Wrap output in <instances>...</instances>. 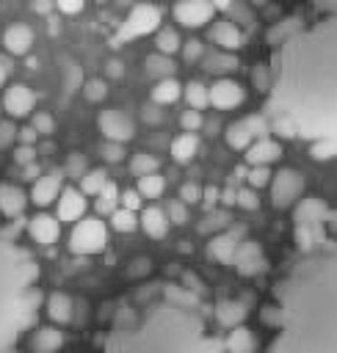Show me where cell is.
<instances>
[{
    "mask_svg": "<svg viewBox=\"0 0 337 353\" xmlns=\"http://www.w3.org/2000/svg\"><path fill=\"white\" fill-rule=\"evenodd\" d=\"M8 72H11V63H8V58H0V85L6 83V77H8Z\"/></svg>",
    "mask_w": 337,
    "mask_h": 353,
    "instance_id": "obj_61",
    "label": "cell"
},
{
    "mask_svg": "<svg viewBox=\"0 0 337 353\" xmlns=\"http://www.w3.org/2000/svg\"><path fill=\"white\" fill-rule=\"evenodd\" d=\"M215 317H218L221 325L238 328V325L243 323V317H246V306H243V301H221Z\"/></svg>",
    "mask_w": 337,
    "mask_h": 353,
    "instance_id": "obj_23",
    "label": "cell"
},
{
    "mask_svg": "<svg viewBox=\"0 0 337 353\" xmlns=\"http://www.w3.org/2000/svg\"><path fill=\"white\" fill-rule=\"evenodd\" d=\"M210 39L213 44L221 50V52H232V50H240L243 47V33L238 25H232L229 19H218L213 28H210Z\"/></svg>",
    "mask_w": 337,
    "mask_h": 353,
    "instance_id": "obj_9",
    "label": "cell"
},
{
    "mask_svg": "<svg viewBox=\"0 0 337 353\" xmlns=\"http://www.w3.org/2000/svg\"><path fill=\"white\" fill-rule=\"evenodd\" d=\"M243 99H246L243 85L235 83V80H229V77H218V80L207 88V102L215 105L218 110H232V108H238Z\"/></svg>",
    "mask_w": 337,
    "mask_h": 353,
    "instance_id": "obj_4",
    "label": "cell"
},
{
    "mask_svg": "<svg viewBox=\"0 0 337 353\" xmlns=\"http://www.w3.org/2000/svg\"><path fill=\"white\" fill-rule=\"evenodd\" d=\"M55 201H58V218H55V221H66V223H72V221H80L83 212H86V199H83V193L75 190V188L61 190Z\"/></svg>",
    "mask_w": 337,
    "mask_h": 353,
    "instance_id": "obj_10",
    "label": "cell"
},
{
    "mask_svg": "<svg viewBox=\"0 0 337 353\" xmlns=\"http://www.w3.org/2000/svg\"><path fill=\"white\" fill-rule=\"evenodd\" d=\"M182 94V85L177 77H166V80H157V85L152 88V102L155 105H171L177 102Z\"/></svg>",
    "mask_w": 337,
    "mask_h": 353,
    "instance_id": "obj_22",
    "label": "cell"
},
{
    "mask_svg": "<svg viewBox=\"0 0 337 353\" xmlns=\"http://www.w3.org/2000/svg\"><path fill=\"white\" fill-rule=\"evenodd\" d=\"M30 127L36 130V135H39V132H41V135H50V132L55 130V121H52V116H47V113H36Z\"/></svg>",
    "mask_w": 337,
    "mask_h": 353,
    "instance_id": "obj_46",
    "label": "cell"
},
{
    "mask_svg": "<svg viewBox=\"0 0 337 353\" xmlns=\"http://www.w3.org/2000/svg\"><path fill=\"white\" fill-rule=\"evenodd\" d=\"M235 204H240L243 210H257L260 199H257V193L251 188H240V190H235Z\"/></svg>",
    "mask_w": 337,
    "mask_h": 353,
    "instance_id": "obj_42",
    "label": "cell"
},
{
    "mask_svg": "<svg viewBox=\"0 0 337 353\" xmlns=\"http://www.w3.org/2000/svg\"><path fill=\"white\" fill-rule=\"evenodd\" d=\"M146 72L152 74V77H160V80H166V77H171L174 74V61L171 58H166V55H160V52H152V55H146Z\"/></svg>",
    "mask_w": 337,
    "mask_h": 353,
    "instance_id": "obj_28",
    "label": "cell"
},
{
    "mask_svg": "<svg viewBox=\"0 0 337 353\" xmlns=\"http://www.w3.org/2000/svg\"><path fill=\"white\" fill-rule=\"evenodd\" d=\"M232 223V218H229V212L227 210H221V212H215V210H210L207 212V218L199 223V232H221V229H227Z\"/></svg>",
    "mask_w": 337,
    "mask_h": 353,
    "instance_id": "obj_33",
    "label": "cell"
},
{
    "mask_svg": "<svg viewBox=\"0 0 337 353\" xmlns=\"http://www.w3.org/2000/svg\"><path fill=\"white\" fill-rule=\"evenodd\" d=\"M22 210H25V193L14 185H0V212L19 218Z\"/></svg>",
    "mask_w": 337,
    "mask_h": 353,
    "instance_id": "obj_19",
    "label": "cell"
},
{
    "mask_svg": "<svg viewBox=\"0 0 337 353\" xmlns=\"http://www.w3.org/2000/svg\"><path fill=\"white\" fill-rule=\"evenodd\" d=\"M58 193H61V171H50V174H41L33 182L30 199H33V204L47 207V204H52L58 199Z\"/></svg>",
    "mask_w": 337,
    "mask_h": 353,
    "instance_id": "obj_11",
    "label": "cell"
},
{
    "mask_svg": "<svg viewBox=\"0 0 337 353\" xmlns=\"http://www.w3.org/2000/svg\"><path fill=\"white\" fill-rule=\"evenodd\" d=\"M55 6H58V11H64V14H77V11H83V3H80V0H58Z\"/></svg>",
    "mask_w": 337,
    "mask_h": 353,
    "instance_id": "obj_54",
    "label": "cell"
},
{
    "mask_svg": "<svg viewBox=\"0 0 337 353\" xmlns=\"http://www.w3.org/2000/svg\"><path fill=\"white\" fill-rule=\"evenodd\" d=\"M86 171H88V168H86L83 154H80V152H72V154H69V160H66V174H69V176H75V179H80Z\"/></svg>",
    "mask_w": 337,
    "mask_h": 353,
    "instance_id": "obj_43",
    "label": "cell"
},
{
    "mask_svg": "<svg viewBox=\"0 0 337 353\" xmlns=\"http://www.w3.org/2000/svg\"><path fill=\"white\" fill-rule=\"evenodd\" d=\"M171 11H174V19L185 28H199L213 19V3L207 0H185V3H177Z\"/></svg>",
    "mask_w": 337,
    "mask_h": 353,
    "instance_id": "obj_6",
    "label": "cell"
},
{
    "mask_svg": "<svg viewBox=\"0 0 337 353\" xmlns=\"http://www.w3.org/2000/svg\"><path fill=\"white\" fill-rule=\"evenodd\" d=\"M105 182H108L105 171H102V168H91V171H86V174L80 176V193H83V196H97Z\"/></svg>",
    "mask_w": 337,
    "mask_h": 353,
    "instance_id": "obj_31",
    "label": "cell"
},
{
    "mask_svg": "<svg viewBox=\"0 0 337 353\" xmlns=\"http://www.w3.org/2000/svg\"><path fill=\"white\" fill-rule=\"evenodd\" d=\"M47 314L52 323H69L72 320V298L66 292H52L47 298Z\"/></svg>",
    "mask_w": 337,
    "mask_h": 353,
    "instance_id": "obj_21",
    "label": "cell"
},
{
    "mask_svg": "<svg viewBox=\"0 0 337 353\" xmlns=\"http://www.w3.org/2000/svg\"><path fill=\"white\" fill-rule=\"evenodd\" d=\"M17 141H19V146H33V143H36V130H33L30 124L19 127V130H17Z\"/></svg>",
    "mask_w": 337,
    "mask_h": 353,
    "instance_id": "obj_52",
    "label": "cell"
},
{
    "mask_svg": "<svg viewBox=\"0 0 337 353\" xmlns=\"http://www.w3.org/2000/svg\"><path fill=\"white\" fill-rule=\"evenodd\" d=\"M166 190V176L160 174V171H155V174H146V176H138V196L141 199H157L160 193Z\"/></svg>",
    "mask_w": 337,
    "mask_h": 353,
    "instance_id": "obj_25",
    "label": "cell"
},
{
    "mask_svg": "<svg viewBox=\"0 0 337 353\" xmlns=\"http://www.w3.org/2000/svg\"><path fill=\"white\" fill-rule=\"evenodd\" d=\"M61 345H64V331H58L55 325H41L30 336L33 353H55L61 350Z\"/></svg>",
    "mask_w": 337,
    "mask_h": 353,
    "instance_id": "obj_16",
    "label": "cell"
},
{
    "mask_svg": "<svg viewBox=\"0 0 337 353\" xmlns=\"http://www.w3.org/2000/svg\"><path fill=\"white\" fill-rule=\"evenodd\" d=\"M41 176V168L36 165V163H30V165H25V171H22V179H28V182H36Z\"/></svg>",
    "mask_w": 337,
    "mask_h": 353,
    "instance_id": "obj_58",
    "label": "cell"
},
{
    "mask_svg": "<svg viewBox=\"0 0 337 353\" xmlns=\"http://www.w3.org/2000/svg\"><path fill=\"white\" fill-rule=\"evenodd\" d=\"M271 179H273L271 199H273V207H279V210L296 204V199L304 193V174L296 171V168H282Z\"/></svg>",
    "mask_w": 337,
    "mask_h": 353,
    "instance_id": "obj_3",
    "label": "cell"
},
{
    "mask_svg": "<svg viewBox=\"0 0 337 353\" xmlns=\"http://www.w3.org/2000/svg\"><path fill=\"white\" fill-rule=\"evenodd\" d=\"M110 226H113L116 232H133V229L138 226V218H135V212L116 207V210L110 212Z\"/></svg>",
    "mask_w": 337,
    "mask_h": 353,
    "instance_id": "obj_34",
    "label": "cell"
},
{
    "mask_svg": "<svg viewBox=\"0 0 337 353\" xmlns=\"http://www.w3.org/2000/svg\"><path fill=\"white\" fill-rule=\"evenodd\" d=\"M232 265L238 268L240 276H254L265 268V259H262V251L254 240H246L243 245L235 248V256H232Z\"/></svg>",
    "mask_w": 337,
    "mask_h": 353,
    "instance_id": "obj_8",
    "label": "cell"
},
{
    "mask_svg": "<svg viewBox=\"0 0 337 353\" xmlns=\"http://www.w3.org/2000/svg\"><path fill=\"white\" fill-rule=\"evenodd\" d=\"M160 17H163L160 6H146V3L144 6H133V11L127 14V19L122 22V30H119V39L116 41L135 39V36H144V33L155 30L160 25Z\"/></svg>",
    "mask_w": 337,
    "mask_h": 353,
    "instance_id": "obj_2",
    "label": "cell"
},
{
    "mask_svg": "<svg viewBox=\"0 0 337 353\" xmlns=\"http://www.w3.org/2000/svg\"><path fill=\"white\" fill-rule=\"evenodd\" d=\"M227 347H229V353H254L257 350V339H254L251 328L238 325V328H232V334L227 339Z\"/></svg>",
    "mask_w": 337,
    "mask_h": 353,
    "instance_id": "obj_24",
    "label": "cell"
},
{
    "mask_svg": "<svg viewBox=\"0 0 337 353\" xmlns=\"http://www.w3.org/2000/svg\"><path fill=\"white\" fill-rule=\"evenodd\" d=\"M279 312H282V309H276V306H262L260 317H262V323H271V325H276V323H279Z\"/></svg>",
    "mask_w": 337,
    "mask_h": 353,
    "instance_id": "obj_57",
    "label": "cell"
},
{
    "mask_svg": "<svg viewBox=\"0 0 337 353\" xmlns=\"http://www.w3.org/2000/svg\"><path fill=\"white\" fill-rule=\"evenodd\" d=\"M119 204H122V210H130V212H135V210H141V204H144V199L130 188V190H124V193H119Z\"/></svg>",
    "mask_w": 337,
    "mask_h": 353,
    "instance_id": "obj_45",
    "label": "cell"
},
{
    "mask_svg": "<svg viewBox=\"0 0 337 353\" xmlns=\"http://www.w3.org/2000/svg\"><path fill=\"white\" fill-rule=\"evenodd\" d=\"M246 174H249L246 165H238V168H235V176H238V179H246Z\"/></svg>",
    "mask_w": 337,
    "mask_h": 353,
    "instance_id": "obj_63",
    "label": "cell"
},
{
    "mask_svg": "<svg viewBox=\"0 0 337 353\" xmlns=\"http://www.w3.org/2000/svg\"><path fill=\"white\" fill-rule=\"evenodd\" d=\"M227 19L235 25V22H243V25H251L254 22V14H251V8L249 6H243V3H229V8H227Z\"/></svg>",
    "mask_w": 337,
    "mask_h": 353,
    "instance_id": "obj_37",
    "label": "cell"
},
{
    "mask_svg": "<svg viewBox=\"0 0 337 353\" xmlns=\"http://www.w3.org/2000/svg\"><path fill=\"white\" fill-rule=\"evenodd\" d=\"M14 163H17V165H30V163H36V149H33V146H17V149H14Z\"/></svg>",
    "mask_w": 337,
    "mask_h": 353,
    "instance_id": "obj_51",
    "label": "cell"
},
{
    "mask_svg": "<svg viewBox=\"0 0 337 353\" xmlns=\"http://www.w3.org/2000/svg\"><path fill=\"white\" fill-rule=\"evenodd\" d=\"M166 212V218H168V223H177V226H182V223H188V207L182 204V201H168V210H163Z\"/></svg>",
    "mask_w": 337,
    "mask_h": 353,
    "instance_id": "obj_39",
    "label": "cell"
},
{
    "mask_svg": "<svg viewBox=\"0 0 337 353\" xmlns=\"http://www.w3.org/2000/svg\"><path fill=\"white\" fill-rule=\"evenodd\" d=\"M196 149H199V138L193 132H182V135H177L171 141V160L180 163V165H185V163L193 160Z\"/></svg>",
    "mask_w": 337,
    "mask_h": 353,
    "instance_id": "obj_18",
    "label": "cell"
},
{
    "mask_svg": "<svg viewBox=\"0 0 337 353\" xmlns=\"http://www.w3.org/2000/svg\"><path fill=\"white\" fill-rule=\"evenodd\" d=\"M273 130L282 135V138H296L298 135V124L293 119H276L273 121Z\"/></svg>",
    "mask_w": 337,
    "mask_h": 353,
    "instance_id": "obj_50",
    "label": "cell"
},
{
    "mask_svg": "<svg viewBox=\"0 0 337 353\" xmlns=\"http://www.w3.org/2000/svg\"><path fill=\"white\" fill-rule=\"evenodd\" d=\"M218 201H221L224 207H232V204H235V190H232V188L218 190Z\"/></svg>",
    "mask_w": 337,
    "mask_h": 353,
    "instance_id": "obj_59",
    "label": "cell"
},
{
    "mask_svg": "<svg viewBox=\"0 0 337 353\" xmlns=\"http://www.w3.org/2000/svg\"><path fill=\"white\" fill-rule=\"evenodd\" d=\"M28 229H30V237L39 243V245H52L55 240H58V221L52 218V215H47V212H39V215H33L30 221H28Z\"/></svg>",
    "mask_w": 337,
    "mask_h": 353,
    "instance_id": "obj_12",
    "label": "cell"
},
{
    "mask_svg": "<svg viewBox=\"0 0 337 353\" xmlns=\"http://www.w3.org/2000/svg\"><path fill=\"white\" fill-rule=\"evenodd\" d=\"M105 240H108V232L99 218H80L72 229L69 248L75 254H97L105 248Z\"/></svg>",
    "mask_w": 337,
    "mask_h": 353,
    "instance_id": "obj_1",
    "label": "cell"
},
{
    "mask_svg": "<svg viewBox=\"0 0 337 353\" xmlns=\"http://www.w3.org/2000/svg\"><path fill=\"white\" fill-rule=\"evenodd\" d=\"M271 168L268 165H254V168H249V174H246V179L251 182V188H265L268 182H271Z\"/></svg>",
    "mask_w": 337,
    "mask_h": 353,
    "instance_id": "obj_40",
    "label": "cell"
},
{
    "mask_svg": "<svg viewBox=\"0 0 337 353\" xmlns=\"http://www.w3.org/2000/svg\"><path fill=\"white\" fill-rule=\"evenodd\" d=\"M105 74H108V77H122V74H124V63H122L119 58H110V61L105 63Z\"/></svg>",
    "mask_w": 337,
    "mask_h": 353,
    "instance_id": "obj_55",
    "label": "cell"
},
{
    "mask_svg": "<svg viewBox=\"0 0 337 353\" xmlns=\"http://www.w3.org/2000/svg\"><path fill=\"white\" fill-rule=\"evenodd\" d=\"M180 50H182V58H185L188 63H193V61H199V58L204 55V44H202L199 39H188Z\"/></svg>",
    "mask_w": 337,
    "mask_h": 353,
    "instance_id": "obj_41",
    "label": "cell"
},
{
    "mask_svg": "<svg viewBox=\"0 0 337 353\" xmlns=\"http://www.w3.org/2000/svg\"><path fill=\"white\" fill-rule=\"evenodd\" d=\"M180 124H182L185 132H193V135H196V132L204 127V116H202L199 110H185V113L180 116Z\"/></svg>",
    "mask_w": 337,
    "mask_h": 353,
    "instance_id": "obj_38",
    "label": "cell"
},
{
    "mask_svg": "<svg viewBox=\"0 0 337 353\" xmlns=\"http://www.w3.org/2000/svg\"><path fill=\"white\" fill-rule=\"evenodd\" d=\"M99 130H102V135H105L110 143H124V141L133 138V124H130V119H127L122 110H116V108L99 113Z\"/></svg>",
    "mask_w": 337,
    "mask_h": 353,
    "instance_id": "obj_5",
    "label": "cell"
},
{
    "mask_svg": "<svg viewBox=\"0 0 337 353\" xmlns=\"http://www.w3.org/2000/svg\"><path fill=\"white\" fill-rule=\"evenodd\" d=\"M251 80H254V88L257 91H268V69H265V63H254V69H251Z\"/></svg>",
    "mask_w": 337,
    "mask_h": 353,
    "instance_id": "obj_48",
    "label": "cell"
},
{
    "mask_svg": "<svg viewBox=\"0 0 337 353\" xmlns=\"http://www.w3.org/2000/svg\"><path fill=\"white\" fill-rule=\"evenodd\" d=\"M83 97H86L88 102H102V99L108 97V83H105L102 77L86 80V83H83Z\"/></svg>",
    "mask_w": 337,
    "mask_h": 353,
    "instance_id": "obj_35",
    "label": "cell"
},
{
    "mask_svg": "<svg viewBox=\"0 0 337 353\" xmlns=\"http://www.w3.org/2000/svg\"><path fill=\"white\" fill-rule=\"evenodd\" d=\"M36 105V94L25 85V83H14L6 88V97H3V108L8 110V116L19 119V116H28Z\"/></svg>",
    "mask_w": 337,
    "mask_h": 353,
    "instance_id": "obj_7",
    "label": "cell"
},
{
    "mask_svg": "<svg viewBox=\"0 0 337 353\" xmlns=\"http://www.w3.org/2000/svg\"><path fill=\"white\" fill-rule=\"evenodd\" d=\"M3 44H6V50L11 55H25L30 50V44H33V30L28 25H22V22L8 25L6 33H3Z\"/></svg>",
    "mask_w": 337,
    "mask_h": 353,
    "instance_id": "obj_13",
    "label": "cell"
},
{
    "mask_svg": "<svg viewBox=\"0 0 337 353\" xmlns=\"http://www.w3.org/2000/svg\"><path fill=\"white\" fill-rule=\"evenodd\" d=\"M227 143H229L232 149L243 152V149H249V146L254 143V138H251V132H249V127H246L243 121H232V124L227 127Z\"/></svg>",
    "mask_w": 337,
    "mask_h": 353,
    "instance_id": "obj_26",
    "label": "cell"
},
{
    "mask_svg": "<svg viewBox=\"0 0 337 353\" xmlns=\"http://www.w3.org/2000/svg\"><path fill=\"white\" fill-rule=\"evenodd\" d=\"M141 116H144V121H146V124H160V121L166 119V113H163V110H160V105H155V102L144 105V108H141Z\"/></svg>",
    "mask_w": 337,
    "mask_h": 353,
    "instance_id": "obj_49",
    "label": "cell"
},
{
    "mask_svg": "<svg viewBox=\"0 0 337 353\" xmlns=\"http://www.w3.org/2000/svg\"><path fill=\"white\" fill-rule=\"evenodd\" d=\"M33 8H36L39 14H47V11L52 8V3H47V0H36V3H33Z\"/></svg>",
    "mask_w": 337,
    "mask_h": 353,
    "instance_id": "obj_62",
    "label": "cell"
},
{
    "mask_svg": "<svg viewBox=\"0 0 337 353\" xmlns=\"http://www.w3.org/2000/svg\"><path fill=\"white\" fill-rule=\"evenodd\" d=\"M334 152H337L334 135H329V138H320V141H315V143L309 146V154H312L315 160H329V157H334Z\"/></svg>",
    "mask_w": 337,
    "mask_h": 353,
    "instance_id": "obj_36",
    "label": "cell"
},
{
    "mask_svg": "<svg viewBox=\"0 0 337 353\" xmlns=\"http://www.w3.org/2000/svg\"><path fill=\"white\" fill-rule=\"evenodd\" d=\"M282 157V146L273 138H260L246 149V160L251 165H271L273 160Z\"/></svg>",
    "mask_w": 337,
    "mask_h": 353,
    "instance_id": "obj_14",
    "label": "cell"
},
{
    "mask_svg": "<svg viewBox=\"0 0 337 353\" xmlns=\"http://www.w3.org/2000/svg\"><path fill=\"white\" fill-rule=\"evenodd\" d=\"M157 168H160V160H157L155 154H149V152H138V154H133V160H130V174H135V176L155 174Z\"/></svg>",
    "mask_w": 337,
    "mask_h": 353,
    "instance_id": "obj_30",
    "label": "cell"
},
{
    "mask_svg": "<svg viewBox=\"0 0 337 353\" xmlns=\"http://www.w3.org/2000/svg\"><path fill=\"white\" fill-rule=\"evenodd\" d=\"M155 44H157V52L168 58L171 52H177L182 47V39H180L177 28H160L157 36H155Z\"/></svg>",
    "mask_w": 337,
    "mask_h": 353,
    "instance_id": "obj_27",
    "label": "cell"
},
{
    "mask_svg": "<svg viewBox=\"0 0 337 353\" xmlns=\"http://www.w3.org/2000/svg\"><path fill=\"white\" fill-rule=\"evenodd\" d=\"M116 204H119V188L113 185V182H105L102 185V190L97 193V212H113L116 210Z\"/></svg>",
    "mask_w": 337,
    "mask_h": 353,
    "instance_id": "obj_32",
    "label": "cell"
},
{
    "mask_svg": "<svg viewBox=\"0 0 337 353\" xmlns=\"http://www.w3.org/2000/svg\"><path fill=\"white\" fill-rule=\"evenodd\" d=\"M141 226H144V232H146L149 237L160 240V237H166V232H168V218H166V212H163L160 207H146V210L141 212Z\"/></svg>",
    "mask_w": 337,
    "mask_h": 353,
    "instance_id": "obj_17",
    "label": "cell"
},
{
    "mask_svg": "<svg viewBox=\"0 0 337 353\" xmlns=\"http://www.w3.org/2000/svg\"><path fill=\"white\" fill-rule=\"evenodd\" d=\"M243 234V229H232V232H218L213 240H210V256L213 259H221L224 265H232V256H235V248H238V237Z\"/></svg>",
    "mask_w": 337,
    "mask_h": 353,
    "instance_id": "obj_15",
    "label": "cell"
},
{
    "mask_svg": "<svg viewBox=\"0 0 337 353\" xmlns=\"http://www.w3.org/2000/svg\"><path fill=\"white\" fill-rule=\"evenodd\" d=\"M202 201H204V207H207V212H210V210L215 207V201H218V188H213V185L204 188V190H202Z\"/></svg>",
    "mask_w": 337,
    "mask_h": 353,
    "instance_id": "obj_56",
    "label": "cell"
},
{
    "mask_svg": "<svg viewBox=\"0 0 337 353\" xmlns=\"http://www.w3.org/2000/svg\"><path fill=\"white\" fill-rule=\"evenodd\" d=\"M11 141H17V127L11 121H0V146H8Z\"/></svg>",
    "mask_w": 337,
    "mask_h": 353,
    "instance_id": "obj_53",
    "label": "cell"
},
{
    "mask_svg": "<svg viewBox=\"0 0 337 353\" xmlns=\"http://www.w3.org/2000/svg\"><path fill=\"white\" fill-rule=\"evenodd\" d=\"M202 66L213 74H221V72H232L238 66V58L232 52H221V50H210L202 55Z\"/></svg>",
    "mask_w": 337,
    "mask_h": 353,
    "instance_id": "obj_20",
    "label": "cell"
},
{
    "mask_svg": "<svg viewBox=\"0 0 337 353\" xmlns=\"http://www.w3.org/2000/svg\"><path fill=\"white\" fill-rule=\"evenodd\" d=\"M99 152H102V157H105L108 163H119V160H124V146H122V143H110V141H105Z\"/></svg>",
    "mask_w": 337,
    "mask_h": 353,
    "instance_id": "obj_47",
    "label": "cell"
},
{
    "mask_svg": "<svg viewBox=\"0 0 337 353\" xmlns=\"http://www.w3.org/2000/svg\"><path fill=\"white\" fill-rule=\"evenodd\" d=\"M185 99H188V105H191V110H204L210 102H207V85L204 83H199V80H191L185 88Z\"/></svg>",
    "mask_w": 337,
    "mask_h": 353,
    "instance_id": "obj_29",
    "label": "cell"
},
{
    "mask_svg": "<svg viewBox=\"0 0 337 353\" xmlns=\"http://www.w3.org/2000/svg\"><path fill=\"white\" fill-rule=\"evenodd\" d=\"M180 201H182V204H199V201H202V188H199L196 182H185V185L180 188Z\"/></svg>",
    "mask_w": 337,
    "mask_h": 353,
    "instance_id": "obj_44",
    "label": "cell"
},
{
    "mask_svg": "<svg viewBox=\"0 0 337 353\" xmlns=\"http://www.w3.org/2000/svg\"><path fill=\"white\" fill-rule=\"evenodd\" d=\"M133 265H135V268H130V276H133V273H135V276H138V273H149V259H146V256L135 259Z\"/></svg>",
    "mask_w": 337,
    "mask_h": 353,
    "instance_id": "obj_60",
    "label": "cell"
}]
</instances>
